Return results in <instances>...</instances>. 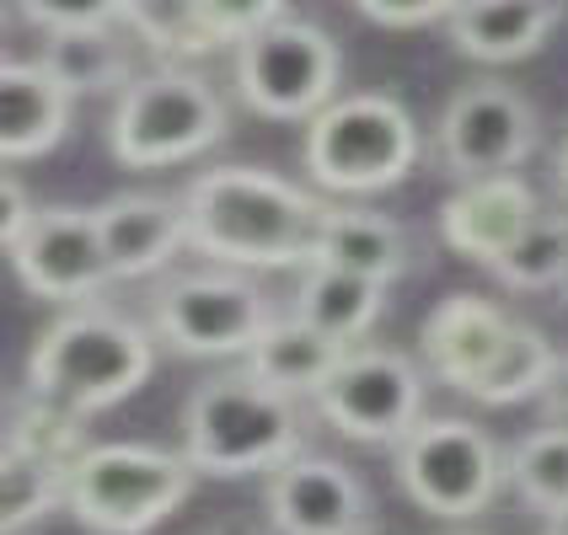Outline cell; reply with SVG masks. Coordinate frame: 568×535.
<instances>
[{
  "label": "cell",
  "instance_id": "cell-20",
  "mask_svg": "<svg viewBox=\"0 0 568 535\" xmlns=\"http://www.w3.org/2000/svg\"><path fill=\"white\" fill-rule=\"evenodd\" d=\"M338 338L306 327L301 316H274L263 327V338L247 348V370L257 380H268L274 391H290V397H316V385L327 380V370L344 359Z\"/></svg>",
  "mask_w": 568,
  "mask_h": 535
},
{
  "label": "cell",
  "instance_id": "cell-31",
  "mask_svg": "<svg viewBox=\"0 0 568 535\" xmlns=\"http://www.w3.org/2000/svg\"><path fill=\"white\" fill-rule=\"evenodd\" d=\"M381 28H429L456 11V0H354Z\"/></svg>",
  "mask_w": 568,
  "mask_h": 535
},
{
  "label": "cell",
  "instance_id": "cell-2",
  "mask_svg": "<svg viewBox=\"0 0 568 535\" xmlns=\"http://www.w3.org/2000/svg\"><path fill=\"white\" fill-rule=\"evenodd\" d=\"M156 364L151 332L134 327L129 316L102 311V306H70V311L38 338L32 348V397L75 412H102L134 397Z\"/></svg>",
  "mask_w": 568,
  "mask_h": 535
},
{
  "label": "cell",
  "instance_id": "cell-9",
  "mask_svg": "<svg viewBox=\"0 0 568 535\" xmlns=\"http://www.w3.org/2000/svg\"><path fill=\"white\" fill-rule=\"evenodd\" d=\"M156 338L189 359H247V348L274 321L263 289L236 274H183L151 306Z\"/></svg>",
  "mask_w": 568,
  "mask_h": 535
},
{
  "label": "cell",
  "instance_id": "cell-33",
  "mask_svg": "<svg viewBox=\"0 0 568 535\" xmlns=\"http://www.w3.org/2000/svg\"><path fill=\"white\" fill-rule=\"evenodd\" d=\"M541 423L547 429H568V359L558 353V364H552V375L541 385Z\"/></svg>",
  "mask_w": 568,
  "mask_h": 535
},
{
  "label": "cell",
  "instance_id": "cell-10",
  "mask_svg": "<svg viewBox=\"0 0 568 535\" xmlns=\"http://www.w3.org/2000/svg\"><path fill=\"white\" fill-rule=\"evenodd\" d=\"M316 412L354 444H397L424 418V375L408 353L344 348V359L316 385Z\"/></svg>",
  "mask_w": 568,
  "mask_h": 535
},
{
  "label": "cell",
  "instance_id": "cell-18",
  "mask_svg": "<svg viewBox=\"0 0 568 535\" xmlns=\"http://www.w3.org/2000/svg\"><path fill=\"white\" fill-rule=\"evenodd\" d=\"M75 96L43 64H0V161L49 156L70 128Z\"/></svg>",
  "mask_w": 568,
  "mask_h": 535
},
{
  "label": "cell",
  "instance_id": "cell-7",
  "mask_svg": "<svg viewBox=\"0 0 568 535\" xmlns=\"http://www.w3.org/2000/svg\"><path fill=\"white\" fill-rule=\"evenodd\" d=\"M397 450V482L429 519H473L499 498L505 455L467 418H418Z\"/></svg>",
  "mask_w": 568,
  "mask_h": 535
},
{
  "label": "cell",
  "instance_id": "cell-17",
  "mask_svg": "<svg viewBox=\"0 0 568 535\" xmlns=\"http://www.w3.org/2000/svg\"><path fill=\"white\" fill-rule=\"evenodd\" d=\"M558 22H564L558 0H456V11L445 17L456 54L477 64L531 60Z\"/></svg>",
  "mask_w": 568,
  "mask_h": 535
},
{
  "label": "cell",
  "instance_id": "cell-29",
  "mask_svg": "<svg viewBox=\"0 0 568 535\" xmlns=\"http://www.w3.org/2000/svg\"><path fill=\"white\" fill-rule=\"evenodd\" d=\"M193 6H199L204 32L215 38V49L221 43H242L257 28H268V22L284 17V0H193Z\"/></svg>",
  "mask_w": 568,
  "mask_h": 535
},
{
  "label": "cell",
  "instance_id": "cell-23",
  "mask_svg": "<svg viewBox=\"0 0 568 535\" xmlns=\"http://www.w3.org/2000/svg\"><path fill=\"white\" fill-rule=\"evenodd\" d=\"M488 268L505 289H520V295H541V289L568 284V209L564 215L541 209L537 220L515 236V247L499 253Z\"/></svg>",
  "mask_w": 568,
  "mask_h": 535
},
{
  "label": "cell",
  "instance_id": "cell-8",
  "mask_svg": "<svg viewBox=\"0 0 568 535\" xmlns=\"http://www.w3.org/2000/svg\"><path fill=\"white\" fill-rule=\"evenodd\" d=\"M344 54L312 22H268L236 43V92L263 119H312L338 96Z\"/></svg>",
  "mask_w": 568,
  "mask_h": 535
},
{
  "label": "cell",
  "instance_id": "cell-15",
  "mask_svg": "<svg viewBox=\"0 0 568 535\" xmlns=\"http://www.w3.org/2000/svg\"><path fill=\"white\" fill-rule=\"evenodd\" d=\"M509 327H515V316L499 311L494 300H483V295H450V300H440L435 311L424 316L418 343H424L429 370L445 385H456L462 397H473L477 385H483V375L499 364V353L509 343Z\"/></svg>",
  "mask_w": 568,
  "mask_h": 535
},
{
  "label": "cell",
  "instance_id": "cell-4",
  "mask_svg": "<svg viewBox=\"0 0 568 535\" xmlns=\"http://www.w3.org/2000/svg\"><path fill=\"white\" fill-rule=\"evenodd\" d=\"M193 466L156 444H87L64 466V504L97 535H145L189 504Z\"/></svg>",
  "mask_w": 568,
  "mask_h": 535
},
{
  "label": "cell",
  "instance_id": "cell-25",
  "mask_svg": "<svg viewBox=\"0 0 568 535\" xmlns=\"http://www.w3.org/2000/svg\"><path fill=\"white\" fill-rule=\"evenodd\" d=\"M54 504H64V466L32 455L22 444L0 450V535L38 525Z\"/></svg>",
  "mask_w": 568,
  "mask_h": 535
},
{
  "label": "cell",
  "instance_id": "cell-1",
  "mask_svg": "<svg viewBox=\"0 0 568 535\" xmlns=\"http://www.w3.org/2000/svg\"><path fill=\"white\" fill-rule=\"evenodd\" d=\"M322 209V198L257 166H215L183 193L189 247L236 268H306Z\"/></svg>",
  "mask_w": 568,
  "mask_h": 535
},
{
  "label": "cell",
  "instance_id": "cell-13",
  "mask_svg": "<svg viewBox=\"0 0 568 535\" xmlns=\"http://www.w3.org/2000/svg\"><path fill=\"white\" fill-rule=\"evenodd\" d=\"M268 519L280 535H365L371 498L348 466L295 450L268 476Z\"/></svg>",
  "mask_w": 568,
  "mask_h": 535
},
{
  "label": "cell",
  "instance_id": "cell-3",
  "mask_svg": "<svg viewBox=\"0 0 568 535\" xmlns=\"http://www.w3.org/2000/svg\"><path fill=\"white\" fill-rule=\"evenodd\" d=\"M301 450V412L253 370L204 380L183 408V461L199 476H257Z\"/></svg>",
  "mask_w": 568,
  "mask_h": 535
},
{
  "label": "cell",
  "instance_id": "cell-6",
  "mask_svg": "<svg viewBox=\"0 0 568 535\" xmlns=\"http://www.w3.org/2000/svg\"><path fill=\"white\" fill-rule=\"evenodd\" d=\"M221 134L225 102L210 92V81H199L189 70H156V75H134L119 92L108 145L134 172H156V166L193 161Z\"/></svg>",
  "mask_w": 568,
  "mask_h": 535
},
{
  "label": "cell",
  "instance_id": "cell-30",
  "mask_svg": "<svg viewBox=\"0 0 568 535\" xmlns=\"http://www.w3.org/2000/svg\"><path fill=\"white\" fill-rule=\"evenodd\" d=\"M22 17L43 32H75V28H119L124 0H22Z\"/></svg>",
  "mask_w": 568,
  "mask_h": 535
},
{
  "label": "cell",
  "instance_id": "cell-19",
  "mask_svg": "<svg viewBox=\"0 0 568 535\" xmlns=\"http://www.w3.org/2000/svg\"><path fill=\"white\" fill-rule=\"evenodd\" d=\"M312 263L359 274L371 284H392L408 274V236L376 209H354V204H327L316 225V253Z\"/></svg>",
  "mask_w": 568,
  "mask_h": 535
},
{
  "label": "cell",
  "instance_id": "cell-12",
  "mask_svg": "<svg viewBox=\"0 0 568 535\" xmlns=\"http://www.w3.org/2000/svg\"><path fill=\"white\" fill-rule=\"evenodd\" d=\"M11 268L38 300H60V306H87L113 279L97 236V215L70 204L32 209L22 236L11 241Z\"/></svg>",
  "mask_w": 568,
  "mask_h": 535
},
{
  "label": "cell",
  "instance_id": "cell-34",
  "mask_svg": "<svg viewBox=\"0 0 568 535\" xmlns=\"http://www.w3.org/2000/svg\"><path fill=\"white\" fill-rule=\"evenodd\" d=\"M547 535H568V504L547 514Z\"/></svg>",
  "mask_w": 568,
  "mask_h": 535
},
{
  "label": "cell",
  "instance_id": "cell-24",
  "mask_svg": "<svg viewBox=\"0 0 568 535\" xmlns=\"http://www.w3.org/2000/svg\"><path fill=\"white\" fill-rule=\"evenodd\" d=\"M558 364V348L547 343V332L531 321H515L509 327V343L499 353V364L483 375V385L473 391V402L483 408H515V402H537L547 375Z\"/></svg>",
  "mask_w": 568,
  "mask_h": 535
},
{
  "label": "cell",
  "instance_id": "cell-11",
  "mask_svg": "<svg viewBox=\"0 0 568 535\" xmlns=\"http://www.w3.org/2000/svg\"><path fill=\"white\" fill-rule=\"evenodd\" d=\"M537 151V107L505 81H477L450 96L440 119V161L467 177H499Z\"/></svg>",
  "mask_w": 568,
  "mask_h": 535
},
{
  "label": "cell",
  "instance_id": "cell-28",
  "mask_svg": "<svg viewBox=\"0 0 568 535\" xmlns=\"http://www.w3.org/2000/svg\"><path fill=\"white\" fill-rule=\"evenodd\" d=\"M11 444H22V450L54 461V466H70V461L87 450V434H81V418H75V412H64V408H54V402H43V397H32L28 408H22V418H17Z\"/></svg>",
  "mask_w": 568,
  "mask_h": 535
},
{
  "label": "cell",
  "instance_id": "cell-32",
  "mask_svg": "<svg viewBox=\"0 0 568 535\" xmlns=\"http://www.w3.org/2000/svg\"><path fill=\"white\" fill-rule=\"evenodd\" d=\"M32 220V198H28V188L17 183V177H6L0 172V247L11 253V241L22 236V225Z\"/></svg>",
  "mask_w": 568,
  "mask_h": 535
},
{
  "label": "cell",
  "instance_id": "cell-22",
  "mask_svg": "<svg viewBox=\"0 0 568 535\" xmlns=\"http://www.w3.org/2000/svg\"><path fill=\"white\" fill-rule=\"evenodd\" d=\"M43 70L60 81L70 96L81 92H124L129 81V54L113 38V28H75V32H49L43 49Z\"/></svg>",
  "mask_w": 568,
  "mask_h": 535
},
{
  "label": "cell",
  "instance_id": "cell-21",
  "mask_svg": "<svg viewBox=\"0 0 568 535\" xmlns=\"http://www.w3.org/2000/svg\"><path fill=\"white\" fill-rule=\"evenodd\" d=\"M381 289L386 284H371L359 274H344V268H327V263H306V279L295 289V311L306 327L338 338V343H354L376 327L381 316Z\"/></svg>",
  "mask_w": 568,
  "mask_h": 535
},
{
  "label": "cell",
  "instance_id": "cell-14",
  "mask_svg": "<svg viewBox=\"0 0 568 535\" xmlns=\"http://www.w3.org/2000/svg\"><path fill=\"white\" fill-rule=\"evenodd\" d=\"M541 215L537 193L526 177L499 172V177H467L462 188L440 204V241L467 263H494L515 247V236Z\"/></svg>",
  "mask_w": 568,
  "mask_h": 535
},
{
  "label": "cell",
  "instance_id": "cell-26",
  "mask_svg": "<svg viewBox=\"0 0 568 535\" xmlns=\"http://www.w3.org/2000/svg\"><path fill=\"white\" fill-rule=\"evenodd\" d=\"M505 476L515 482V493L531 508H541V514L564 508L568 504V429H547L541 423L537 434H526L509 450Z\"/></svg>",
  "mask_w": 568,
  "mask_h": 535
},
{
  "label": "cell",
  "instance_id": "cell-35",
  "mask_svg": "<svg viewBox=\"0 0 568 535\" xmlns=\"http://www.w3.org/2000/svg\"><path fill=\"white\" fill-rule=\"evenodd\" d=\"M558 183H564V193H568V140H564V151H558Z\"/></svg>",
  "mask_w": 568,
  "mask_h": 535
},
{
  "label": "cell",
  "instance_id": "cell-27",
  "mask_svg": "<svg viewBox=\"0 0 568 535\" xmlns=\"http://www.w3.org/2000/svg\"><path fill=\"white\" fill-rule=\"evenodd\" d=\"M124 22L156 54H172V60H193V54L215 49V38L204 32L193 0H124Z\"/></svg>",
  "mask_w": 568,
  "mask_h": 535
},
{
  "label": "cell",
  "instance_id": "cell-5",
  "mask_svg": "<svg viewBox=\"0 0 568 535\" xmlns=\"http://www.w3.org/2000/svg\"><path fill=\"white\" fill-rule=\"evenodd\" d=\"M306 124V172L327 193L397 188L418 161V124L397 96H333Z\"/></svg>",
  "mask_w": 568,
  "mask_h": 535
},
{
  "label": "cell",
  "instance_id": "cell-16",
  "mask_svg": "<svg viewBox=\"0 0 568 535\" xmlns=\"http://www.w3.org/2000/svg\"><path fill=\"white\" fill-rule=\"evenodd\" d=\"M97 215L102 257L113 279H145L161 274L172 257L189 247V215L183 198H161V193H119L108 198Z\"/></svg>",
  "mask_w": 568,
  "mask_h": 535
}]
</instances>
